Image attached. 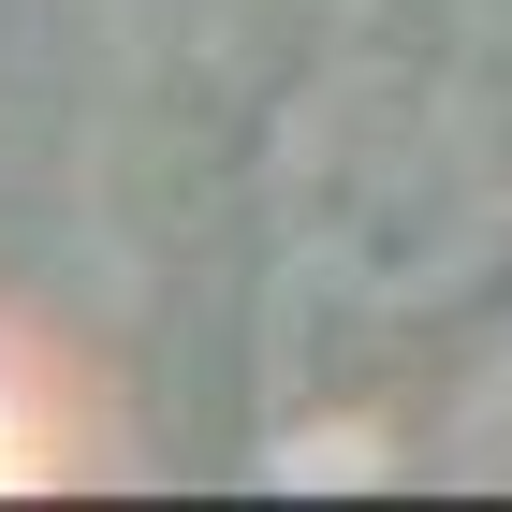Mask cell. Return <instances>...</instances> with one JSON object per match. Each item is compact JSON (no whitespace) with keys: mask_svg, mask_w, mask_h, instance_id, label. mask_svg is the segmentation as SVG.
<instances>
[{"mask_svg":"<svg viewBox=\"0 0 512 512\" xmlns=\"http://www.w3.org/2000/svg\"><path fill=\"white\" fill-rule=\"evenodd\" d=\"M439 454H454V483H512V366H483V381H469V410H454Z\"/></svg>","mask_w":512,"mask_h":512,"instance_id":"1","label":"cell"}]
</instances>
